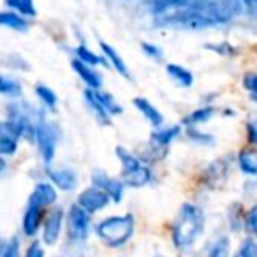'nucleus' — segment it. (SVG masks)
<instances>
[{"label": "nucleus", "mask_w": 257, "mask_h": 257, "mask_svg": "<svg viewBox=\"0 0 257 257\" xmlns=\"http://www.w3.org/2000/svg\"><path fill=\"white\" fill-rule=\"evenodd\" d=\"M243 85H245V88L252 93L253 100L257 102V74H253V72L246 74L245 79H243Z\"/></svg>", "instance_id": "nucleus-31"}, {"label": "nucleus", "mask_w": 257, "mask_h": 257, "mask_svg": "<svg viewBox=\"0 0 257 257\" xmlns=\"http://www.w3.org/2000/svg\"><path fill=\"white\" fill-rule=\"evenodd\" d=\"M62 224H64V211H62L60 208H57V210H53L48 215L46 222H44L43 238L48 245L57 243L58 236H60V231H62Z\"/></svg>", "instance_id": "nucleus-8"}, {"label": "nucleus", "mask_w": 257, "mask_h": 257, "mask_svg": "<svg viewBox=\"0 0 257 257\" xmlns=\"http://www.w3.org/2000/svg\"><path fill=\"white\" fill-rule=\"evenodd\" d=\"M85 99H86V104H88V106L93 109V113L97 114V118H99L102 123H107V121H109V113H107L106 107L100 104L99 97H97V90L88 88L85 92Z\"/></svg>", "instance_id": "nucleus-16"}, {"label": "nucleus", "mask_w": 257, "mask_h": 257, "mask_svg": "<svg viewBox=\"0 0 257 257\" xmlns=\"http://www.w3.org/2000/svg\"><path fill=\"white\" fill-rule=\"evenodd\" d=\"M243 6L250 18L257 20V0H243Z\"/></svg>", "instance_id": "nucleus-35"}, {"label": "nucleus", "mask_w": 257, "mask_h": 257, "mask_svg": "<svg viewBox=\"0 0 257 257\" xmlns=\"http://www.w3.org/2000/svg\"><path fill=\"white\" fill-rule=\"evenodd\" d=\"M111 197L107 196L104 190L97 189V187H90V189L83 190L78 197V204L88 213H95V211L102 210L107 203H109Z\"/></svg>", "instance_id": "nucleus-6"}, {"label": "nucleus", "mask_w": 257, "mask_h": 257, "mask_svg": "<svg viewBox=\"0 0 257 257\" xmlns=\"http://www.w3.org/2000/svg\"><path fill=\"white\" fill-rule=\"evenodd\" d=\"M0 23L13 30H18V32H27V30H29L27 20L15 15V13H2V15H0Z\"/></svg>", "instance_id": "nucleus-19"}, {"label": "nucleus", "mask_w": 257, "mask_h": 257, "mask_svg": "<svg viewBox=\"0 0 257 257\" xmlns=\"http://www.w3.org/2000/svg\"><path fill=\"white\" fill-rule=\"evenodd\" d=\"M0 92L4 93V95L20 97L22 95V85H20L18 79L9 78V76H2V81H0Z\"/></svg>", "instance_id": "nucleus-22"}, {"label": "nucleus", "mask_w": 257, "mask_h": 257, "mask_svg": "<svg viewBox=\"0 0 257 257\" xmlns=\"http://www.w3.org/2000/svg\"><path fill=\"white\" fill-rule=\"evenodd\" d=\"M76 55H78L79 60L85 62V64H88V65H102L104 64L102 57H97L95 53H92V51H90L88 48H85V46H78Z\"/></svg>", "instance_id": "nucleus-24"}, {"label": "nucleus", "mask_w": 257, "mask_h": 257, "mask_svg": "<svg viewBox=\"0 0 257 257\" xmlns=\"http://www.w3.org/2000/svg\"><path fill=\"white\" fill-rule=\"evenodd\" d=\"M238 164L245 175L257 176V152L253 150H243L238 155Z\"/></svg>", "instance_id": "nucleus-14"}, {"label": "nucleus", "mask_w": 257, "mask_h": 257, "mask_svg": "<svg viewBox=\"0 0 257 257\" xmlns=\"http://www.w3.org/2000/svg\"><path fill=\"white\" fill-rule=\"evenodd\" d=\"M25 257H44V252H43V248H41L39 243L34 241L32 245L29 246V250H27Z\"/></svg>", "instance_id": "nucleus-36"}, {"label": "nucleus", "mask_w": 257, "mask_h": 257, "mask_svg": "<svg viewBox=\"0 0 257 257\" xmlns=\"http://www.w3.org/2000/svg\"><path fill=\"white\" fill-rule=\"evenodd\" d=\"M116 157L121 164V175H128V173H133L141 168L140 159L134 157V155L125 150L123 147H116Z\"/></svg>", "instance_id": "nucleus-12"}, {"label": "nucleus", "mask_w": 257, "mask_h": 257, "mask_svg": "<svg viewBox=\"0 0 257 257\" xmlns=\"http://www.w3.org/2000/svg\"><path fill=\"white\" fill-rule=\"evenodd\" d=\"M88 211L83 210L79 204L71 206L67 213V231L69 238L74 239V241H85L86 236H88L90 229V217Z\"/></svg>", "instance_id": "nucleus-4"}, {"label": "nucleus", "mask_w": 257, "mask_h": 257, "mask_svg": "<svg viewBox=\"0 0 257 257\" xmlns=\"http://www.w3.org/2000/svg\"><path fill=\"white\" fill-rule=\"evenodd\" d=\"M245 227L248 232L257 234V204L250 208L248 213L245 215Z\"/></svg>", "instance_id": "nucleus-28"}, {"label": "nucleus", "mask_w": 257, "mask_h": 257, "mask_svg": "<svg viewBox=\"0 0 257 257\" xmlns=\"http://www.w3.org/2000/svg\"><path fill=\"white\" fill-rule=\"evenodd\" d=\"M213 116V109L211 107H203V109H197L194 113H190L189 116L185 118V123L189 125H196V123H203V121H208Z\"/></svg>", "instance_id": "nucleus-26"}, {"label": "nucleus", "mask_w": 257, "mask_h": 257, "mask_svg": "<svg viewBox=\"0 0 257 257\" xmlns=\"http://www.w3.org/2000/svg\"><path fill=\"white\" fill-rule=\"evenodd\" d=\"M97 236L107 246H121L131 239L134 232V217L133 215H121V217H107L99 222L95 227Z\"/></svg>", "instance_id": "nucleus-2"}, {"label": "nucleus", "mask_w": 257, "mask_h": 257, "mask_svg": "<svg viewBox=\"0 0 257 257\" xmlns=\"http://www.w3.org/2000/svg\"><path fill=\"white\" fill-rule=\"evenodd\" d=\"M246 131H248V141L252 145H257V120H250Z\"/></svg>", "instance_id": "nucleus-34"}, {"label": "nucleus", "mask_w": 257, "mask_h": 257, "mask_svg": "<svg viewBox=\"0 0 257 257\" xmlns=\"http://www.w3.org/2000/svg\"><path fill=\"white\" fill-rule=\"evenodd\" d=\"M100 48H102V51H104V55H106V58H109V62L113 64V67L116 69L118 72H120L123 78H128V69H127V65H125V62H123V58L118 55V51L114 50V48H111L107 43H100Z\"/></svg>", "instance_id": "nucleus-17"}, {"label": "nucleus", "mask_w": 257, "mask_h": 257, "mask_svg": "<svg viewBox=\"0 0 257 257\" xmlns=\"http://www.w3.org/2000/svg\"><path fill=\"white\" fill-rule=\"evenodd\" d=\"M229 250H231L229 239L220 238L211 245L210 252H208V257H229Z\"/></svg>", "instance_id": "nucleus-25"}, {"label": "nucleus", "mask_w": 257, "mask_h": 257, "mask_svg": "<svg viewBox=\"0 0 257 257\" xmlns=\"http://www.w3.org/2000/svg\"><path fill=\"white\" fill-rule=\"evenodd\" d=\"M166 71H168V74L171 76V78L175 79V81L178 83L180 86H183V88H189V86L194 83L192 72H190L189 69L182 67V65L169 64L168 67H166Z\"/></svg>", "instance_id": "nucleus-13"}, {"label": "nucleus", "mask_w": 257, "mask_h": 257, "mask_svg": "<svg viewBox=\"0 0 257 257\" xmlns=\"http://www.w3.org/2000/svg\"><path fill=\"white\" fill-rule=\"evenodd\" d=\"M92 183H93V187L104 190V192H106L107 196H109L111 199L114 201V203H120L121 197H123L125 183L118 182V180L109 178V176H107L104 171H99V169H95V171H93V175H92Z\"/></svg>", "instance_id": "nucleus-7"}, {"label": "nucleus", "mask_w": 257, "mask_h": 257, "mask_svg": "<svg viewBox=\"0 0 257 257\" xmlns=\"http://www.w3.org/2000/svg\"><path fill=\"white\" fill-rule=\"evenodd\" d=\"M36 123V141L39 147V154L43 161L50 164L55 157V150H57V131L44 118H39Z\"/></svg>", "instance_id": "nucleus-3"}, {"label": "nucleus", "mask_w": 257, "mask_h": 257, "mask_svg": "<svg viewBox=\"0 0 257 257\" xmlns=\"http://www.w3.org/2000/svg\"><path fill=\"white\" fill-rule=\"evenodd\" d=\"M97 97H99L100 104L106 107V111L109 114H120L121 113V107L114 102V99L111 95H107V93H102V92H99V90H97Z\"/></svg>", "instance_id": "nucleus-27"}, {"label": "nucleus", "mask_w": 257, "mask_h": 257, "mask_svg": "<svg viewBox=\"0 0 257 257\" xmlns=\"http://www.w3.org/2000/svg\"><path fill=\"white\" fill-rule=\"evenodd\" d=\"M8 8L13 11H18L20 15L34 18L36 16V8H34V0H6Z\"/></svg>", "instance_id": "nucleus-21"}, {"label": "nucleus", "mask_w": 257, "mask_h": 257, "mask_svg": "<svg viewBox=\"0 0 257 257\" xmlns=\"http://www.w3.org/2000/svg\"><path fill=\"white\" fill-rule=\"evenodd\" d=\"M72 67H74L76 74L85 81V85L88 86V88L100 90V86H102V78H100L99 72H95L92 67H88V64H85V62H81L79 58H76V60L72 62Z\"/></svg>", "instance_id": "nucleus-9"}, {"label": "nucleus", "mask_w": 257, "mask_h": 257, "mask_svg": "<svg viewBox=\"0 0 257 257\" xmlns=\"http://www.w3.org/2000/svg\"><path fill=\"white\" fill-rule=\"evenodd\" d=\"M141 48H143V51L150 58H154V60H161V57H162L161 48H157L155 44H150V43H143V44H141Z\"/></svg>", "instance_id": "nucleus-33"}, {"label": "nucleus", "mask_w": 257, "mask_h": 257, "mask_svg": "<svg viewBox=\"0 0 257 257\" xmlns=\"http://www.w3.org/2000/svg\"><path fill=\"white\" fill-rule=\"evenodd\" d=\"M155 257H164V255H155Z\"/></svg>", "instance_id": "nucleus-37"}, {"label": "nucleus", "mask_w": 257, "mask_h": 257, "mask_svg": "<svg viewBox=\"0 0 257 257\" xmlns=\"http://www.w3.org/2000/svg\"><path fill=\"white\" fill-rule=\"evenodd\" d=\"M44 208L46 206H44L37 197H34L32 194H30L25 217H23V232H25L27 236H34L39 231L41 222H43V217H44Z\"/></svg>", "instance_id": "nucleus-5"}, {"label": "nucleus", "mask_w": 257, "mask_h": 257, "mask_svg": "<svg viewBox=\"0 0 257 257\" xmlns=\"http://www.w3.org/2000/svg\"><path fill=\"white\" fill-rule=\"evenodd\" d=\"M121 176H123V183L128 187H143L152 180L150 169L145 168V166H141V168L136 169V171L128 173V175H121Z\"/></svg>", "instance_id": "nucleus-15"}, {"label": "nucleus", "mask_w": 257, "mask_h": 257, "mask_svg": "<svg viewBox=\"0 0 257 257\" xmlns=\"http://www.w3.org/2000/svg\"><path fill=\"white\" fill-rule=\"evenodd\" d=\"M32 196L37 197L44 206H50V204H53L57 201V190L53 189L51 183H37Z\"/></svg>", "instance_id": "nucleus-18"}, {"label": "nucleus", "mask_w": 257, "mask_h": 257, "mask_svg": "<svg viewBox=\"0 0 257 257\" xmlns=\"http://www.w3.org/2000/svg\"><path fill=\"white\" fill-rule=\"evenodd\" d=\"M180 128L178 127H169V128H162V131H155L152 134V145L154 147H168L176 136H178Z\"/></svg>", "instance_id": "nucleus-20"}, {"label": "nucleus", "mask_w": 257, "mask_h": 257, "mask_svg": "<svg viewBox=\"0 0 257 257\" xmlns=\"http://www.w3.org/2000/svg\"><path fill=\"white\" fill-rule=\"evenodd\" d=\"M234 257H257V243L245 241L239 246V250L236 252Z\"/></svg>", "instance_id": "nucleus-30"}, {"label": "nucleus", "mask_w": 257, "mask_h": 257, "mask_svg": "<svg viewBox=\"0 0 257 257\" xmlns=\"http://www.w3.org/2000/svg\"><path fill=\"white\" fill-rule=\"evenodd\" d=\"M48 176H50L51 183L62 190H72L78 183V176L71 169H50Z\"/></svg>", "instance_id": "nucleus-10"}, {"label": "nucleus", "mask_w": 257, "mask_h": 257, "mask_svg": "<svg viewBox=\"0 0 257 257\" xmlns=\"http://www.w3.org/2000/svg\"><path fill=\"white\" fill-rule=\"evenodd\" d=\"M134 106H136L138 111H140V113L143 114V116L147 118V120L150 121L152 125H155V127H159V125L164 121V116H162V113L148 99L138 97V99H134Z\"/></svg>", "instance_id": "nucleus-11"}, {"label": "nucleus", "mask_w": 257, "mask_h": 257, "mask_svg": "<svg viewBox=\"0 0 257 257\" xmlns=\"http://www.w3.org/2000/svg\"><path fill=\"white\" fill-rule=\"evenodd\" d=\"M204 227V217L203 211L194 204H183L180 208V213L173 224V243L176 248L187 250L196 243V239L201 236Z\"/></svg>", "instance_id": "nucleus-1"}, {"label": "nucleus", "mask_w": 257, "mask_h": 257, "mask_svg": "<svg viewBox=\"0 0 257 257\" xmlns=\"http://www.w3.org/2000/svg\"><path fill=\"white\" fill-rule=\"evenodd\" d=\"M36 93L37 97H39L41 100H43V104H46L50 109H53V107H57V93L53 92V90L50 88V86L46 85H37L36 86Z\"/></svg>", "instance_id": "nucleus-23"}, {"label": "nucleus", "mask_w": 257, "mask_h": 257, "mask_svg": "<svg viewBox=\"0 0 257 257\" xmlns=\"http://www.w3.org/2000/svg\"><path fill=\"white\" fill-rule=\"evenodd\" d=\"M2 257H20V241L18 238H13L2 248Z\"/></svg>", "instance_id": "nucleus-29"}, {"label": "nucleus", "mask_w": 257, "mask_h": 257, "mask_svg": "<svg viewBox=\"0 0 257 257\" xmlns=\"http://www.w3.org/2000/svg\"><path fill=\"white\" fill-rule=\"evenodd\" d=\"M189 136L192 138L194 141H197V143H203V145H213V138L208 136V134H203L197 131L196 133V128H189Z\"/></svg>", "instance_id": "nucleus-32"}]
</instances>
